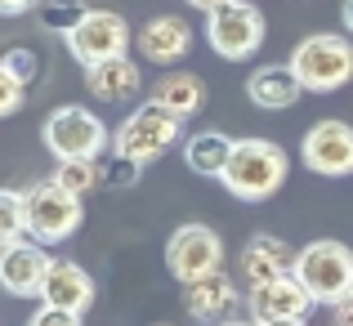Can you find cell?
<instances>
[{
  "instance_id": "obj_1",
  "label": "cell",
  "mask_w": 353,
  "mask_h": 326,
  "mask_svg": "<svg viewBox=\"0 0 353 326\" xmlns=\"http://www.w3.org/2000/svg\"><path fill=\"white\" fill-rule=\"evenodd\" d=\"M286 174H291V165H286V152L273 139H237L219 183L237 201H268L286 183Z\"/></svg>"
},
{
  "instance_id": "obj_2",
  "label": "cell",
  "mask_w": 353,
  "mask_h": 326,
  "mask_svg": "<svg viewBox=\"0 0 353 326\" xmlns=\"http://www.w3.org/2000/svg\"><path fill=\"white\" fill-rule=\"evenodd\" d=\"M309 94H336L353 81V36L349 32H313L286 59Z\"/></svg>"
},
{
  "instance_id": "obj_3",
  "label": "cell",
  "mask_w": 353,
  "mask_h": 326,
  "mask_svg": "<svg viewBox=\"0 0 353 326\" xmlns=\"http://www.w3.org/2000/svg\"><path fill=\"white\" fill-rule=\"evenodd\" d=\"M183 121H188V116H179V112L161 108L157 99H148L143 108H134L112 130V152L130 156V161H139V165H152L161 152H170V147L179 143Z\"/></svg>"
},
{
  "instance_id": "obj_4",
  "label": "cell",
  "mask_w": 353,
  "mask_h": 326,
  "mask_svg": "<svg viewBox=\"0 0 353 326\" xmlns=\"http://www.w3.org/2000/svg\"><path fill=\"white\" fill-rule=\"evenodd\" d=\"M41 143L54 161H94V156L108 152V125L94 116L90 108H77V103H63L45 116L41 125Z\"/></svg>"
},
{
  "instance_id": "obj_5",
  "label": "cell",
  "mask_w": 353,
  "mask_h": 326,
  "mask_svg": "<svg viewBox=\"0 0 353 326\" xmlns=\"http://www.w3.org/2000/svg\"><path fill=\"white\" fill-rule=\"evenodd\" d=\"M23 210H27V237L41 241V246H54V241H68L72 232L85 219V206H81L77 192H68L63 183L41 179L32 188H23Z\"/></svg>"
},
{
  "instance_id": "obj_6",
  "label": "cell",
  "mask_w": 353,
  "mask_h": 326,
  "mask_svg": "<svg viewBox=\"0 0 353 326\" xmlns=\"http://www.w3.org/2000/svg\"><path fill=\"white\" fill-rule=\"evenodd\" d=\"M295 277L309 286L318 304H336L353 291V250L336 237H318L300 250L295 259Z\"/></svg>"
},
{
  "instance_id": "obj_7",
  "label": "cell",
  "mask_w": 353,
  "mask_h": 326,
  "mask_svg": "<svg viewBox=\"0 0 353 326\" xmlns=\"http://www.w3.org/2000/svg\"><path fill=\"white\" fill-rule=\"evenodd\" d=\"M264 14L255 9V0H224L215 14H206V41L219 59L241 63L264 45Z\"/></svg>"
},
{
  "instance_id": "obj_8",
  "label": "cell",
  "mask_w": 353,
  "mask_h": 326,
  "mask_svg": "<svg viewBox=\"0 0 353 326\" xmlns=\"http://www.w3.org/2000/svg\"><path fill=\"white\" fill-rule=\"evenodd\" d=\"M165 268L174 282H201L224 268V237L210 223H179L165 241Z\"/></svg>"
},
{
  "instance_id": "obj_9",
  "label": "cell",
  "mask_w": 353,
  "mask_h": 326,
  "mask_svg": "<svg viewBox=\"0 0 353 326\" xmlns=\"http://www.w3.org/2000/svg\"><path fill=\"white\" fill-rule=\"evenodd\" d=\"M72 50V59L81 63V68H94V63H108L117 59V54L130 50V41H134V32H130L125 14H117V9H90L85 18H81V27L72 36H63Z\"/></svg>"
},
{
  "instance_id": "obj_10",
  "label": "cell",
  "mask_w": 353,
  "mask_h": 326,
  "mask_svg": "<svg viewBox=\"0 0 353 326\" xmlns=\"http://www.w3.org/2000/svg\"><path fill=\"white\" fill-rule=\"evenodd\" d=\"M300 156L322 179H345V174H353V125L349 121H318L304 134Z\"/></svg>"
},
{
  "instance_id": "obj_11",
  "label": "cell",
  "mask_w": 353,
  "mask_h": 326,
  "mask_svg": "<svg viewBox=\"0 0 353 326\" xmlns=\"http://www.w3.org/2000/svg\"><path fill=\"white\" fill-rule=\"evenodd\" d=\"M50 268H54V255L32 237L14 241V246H0V286H5L9 295H18V300L41 295Z\"/></svg>"
},
{
  "instance_id": "obj_12",
  "label": "cell",
  "mask_w": 353,
  "mask_h": 326,
  "mask_svg": "<svg viewBox=\"0 0 353 326\" xmlns=\"http://www.w3.org/2000/svg\"><path fill=\"white\" fill-rule=\"evenodd\" d=\"M246 304H250V318L255 322H273V318H309L318 300L309 295V286L295 273H286V277H277V282L250 286Z\"/></svg>"
},
{
  "instance_id": "obj_13",
  "label": "cell",
  "mask_w": 353,
  "mask_h": 326,
  "mask_svg": "<svg viewBox=\"0 0 353 326\" xmlns=\"http://www.w3.org/2000/svg\"><path fill=\"white\" fill-rule=\"evenodd\" d=\"M134 45H139V54H143L148 63L174 68V63L192 50V27H188L183 14H157V18H148V23L139 27Z\"/></svg>"
},
{
  "instance_id": "obj_14",
  "label": "cell",
  "mask_w": 353,
  "mask_h": 326,
  "mask_svg": "<svg viewBox=\"0 0 353 326\" xmlns=\"http://www.w3.org/2000/svg\"><path fill=\"white\" fill-rule=\"evenodd\" d=\"M237 304H241V291H237V282L224 273V268H219V273H210V277H201V282H188V286H183V309H188V318L201 322V326L228 322Z\"/></svg>"
},
{
  "instance_id": "obj_15",
  "label": "cell",
  "mask_w": 353,
  "mask_h": 326,
  "mask_svg": "<svg viewBox=\"0 0 353 326\" xmlns=\"http://www.w3.org/2000/svg\"><path fill=\"white\" fill-rule=\"evenodd\" d=\"M295 259H300V250H295L291 241L273 237V232H255V237L241 246V277H246L250 286L277 282V277L295 273Z\"/></svg>"
},
{
  "instance_id": "obj_16",
  "label": "cell",
  "mask_w": 353,
  "mask_h": 326,
  "mask_svg": "<svg viewBox=\"0 0 353 326\" xmlns=\"http://www.w3.org/2000/svg\"><path fill=\"white\" fill-rule=\"evenodd\" d=\"M300 94H309V90L300 85V77H295L291 63H264V68H255V72H250V81H246V99L255 108H264V112L295 108V103H300Z\"/></svg>"
},
{
  "instance_id": "obj_17",
  "label": "cell",
  "mask_w": 353,
  "mask_h": 326,
  "mask_svg": "<svg viewBox=\"0 0 353 326\" xmlns=\"http://www.w3.org/2000/svg\"><path fill=\"white\" fill-rule=\"evenodd\" d=\"M85 90L99 99V103H130V99H139V90H143V77H139V63L130 59V54H117V59L108 63H94V68H85Z\"/></svg>"
},
{
  "instance_id": "obj_18",
  "label": "cell",
  "mask_w": 353,
  "mask_h": 326,
  "mask_svg": "<svg viewBox=\"0 0 353 326\" xmlns=\"http://www.w3.org/2000/svg\"><path fill=\"white\" fill-rule=\"evenodd\" d=\"M41 304L85 313L90 304H94V277H90L81 264H72V259H54L50 277H45V291H41Z\"/></svg>"
},
{
  "instance_id": "obj_19",
  "label": "cell",
  "mask_w": 353,
  "mask_h": 326,
  "mask_svg": "<svg viewBox=\"0 0 353 326\" xmlns=\"http://www.w3.org/2000/svg\"><path fill=\"white\" fill-rule=\"evenodd\" d=\"M233 147H237V139L224 134V130H197V134L183 139V161H188V170L201 174V179H224Z\"/></svg>"
},
{
  "instance_id": "obj_20",
  "label": "cell",
  "mask_w": 353,
  "mask_h": 326,
  "mask_svg": "<svg viewBox=\"0 0 353 326\" xmlns=\"http://www.w3.org/2000/svg\"><path fill=\"white\" fill-rule=\"evenodd\" d=\"M152 99L161 108L179 112V116H197V112L206 108V81H201L197 72H165L152 85Z\"/></svg>"
},
{
  "instance_id": "obj_21",
  "label": "cell",
  "mask_w": 353,
  "mask_h": 326,
  "mask_svg": "<svg viewBox=\"0 0 353 326\" xmlns=\"http://www.w3.org/2000/svg\"><path fill=\"white\" fill-rule=\"evenodd\" d=\"M90 9L94 5H85V0H41V23L59 36H72Z\"/></svg>"
},
{
  "instance_id": "obj_22",
  "label": "cell",
  "mask_w": 353,
  "mask_h": 326,
  "mask_svg": "<svg viewBox=\"0 0 353 326\" xmlns=\"http://www.w3.org/2000/svg\"><path fill=\"white\" fill-rule=\"evenodd\" d=\"M50 179L63 183L68 192H77V197H85V192H94L99 183H103V179H99V156H94V161H59Z\"/></svg>"
},
{
  "instance_id": "obj_23",
  "label": "cell",
  "mask_w": 353,
  "mask_h": 326,
  "mask_svg": "<svg viewBox=\"0 0 353 326\" xmlns=\"http://www.w3.org/2000/svg\"><path fill=\"white\" fill-rule=\"evenodd\" d=\"M27 237V210H23V192L9 188L0 192V246H14Z\"/></svg>"
},
{
  "instance_id": "obj_24",
  "label": "cell",
  "mask_w": 353,
  "mask_h": 326,
  "mask_svg": "<svg viewBox=\"0 0 353 326\" xmlns=\"http://www.w3.org/2000/svg\"><path fill=\"white\" fill-rule=\"evenodd\" d=\"M139 174H143V165H139V161H130V156H121V152L99 156V179H103L108 188H134V183H139Z\"/></svg>"
},
{
  "instance_id": "obj_25",
  "label": "cell",
  "mask_w": 353,
  "mask_h": 326,
  "mask_svg": "<svg viewBox=\"0 0 353 326\" xmlns=\"http://www.w3.org/2000/svg\"><path fill=\"white\" fill-rule=\"evenodd\" d=\"M0 68H9L14 77H23L27 85H32V81L41 77V54H36V50H27V45H14V50L5 54V63H0Z\"/></svg>"
},
{
  "instance_id": "obj_26",
  "label": "cell",
  "mask_w": 353,
  "mask_h": 326,
  "mask_svg": "<svg viewBox=\"0 0 353 326\" xmlns=\"http://www.w3.org/2000/svg\"><path fill=\"white\" fill-rule=\"evenodd\" d=\"M23 94H27V81L14 77L9 68H0V116H14L23 108Z\"/></svg>"
},
{
  "instance_id": "obj_27",
  "label": "cell",
  "mask_w": 353,
  "mask_h": 326,
  "mask_svg": "<svg viewBox=\"0 0 353 326\" xmlns=\"http://www.w3.org/2000/svg\"><path fill=\"white\" fill-rule=\"evenodd\" d=\"M85 313H72V309H54V304H41V309L27 318V326H81Z\"/></svg>"
},
{
  "instance_id": "obj_28",
  "label": "cell",
  "mask_w": 353,
  "mask_h": 326,
  "mask_svg": "<svg viewBox=\"0 0 353 326\" xmlns=\"http://www.w3.org/2000/svg\"><path fill=\"white\" fill-rule=\"evenodd\" d=\"M331 322H336V326H353V291L345 295V300L331 304Z\"/></svg>"
},
{
  "instance_id": "obj_29",
  "label": "cell",
  "mask_w": 353,
  "mask_h": 326,
  "mask_svg": "<svg viewBox=\"0 0 353 326\" xmlns=\"http://www.w3.org/2000/svg\"><path fill=\"white\" fill-rule=\"evenodd\" d=\"M41 0H0V14L5 18H18V14H27V9H36Z\"/></svg>"
},
{
  "instance_id": "obj_30",
  "label": "cell",
  "mask_w": 353,
  "mask_h": 326,
  "mask_svg": "<svg viewBox=\"0 0 353 326\" xmlns=\"http://www.w3.org/2000/svg\"><path fill=\"white\" fill-rule=\"evenodd\" d=\"M340 23H345V32L353 36V0H340Z\"/></svg>"
},
{
  "instance_id": "obj_31",
  "label": "cell",
  "mask_w": 353,
  "mask_h": 326,
  "mask_svg": "<svg viewBox=\"0 0 353 326\" xmlns=\"http://www.w3.org/2000/svg\"><path fill=\"white\" fill-rule=\"evenodd\" d=\"M259 326H309V318H273V322H259Z\"/></svg>"
},
{
  "instance_id": "obj_32",
  "label": "cell",
  "mask_w": 353,
  "mask_h": 326,
  "mask_svg": "<svg viewBox=\"0 0 353 326\" xmlns=\"http://www.w3.org/2000/svg\"><path fill=\"white\" fill-rule=\"evenodd\" d=\"M188 5H192V9H201V14H215L224 0H188Z\"/></svg>"
},
{
  "instance_id": "obj_33",
  "label": "cell",
  "mask_w": 353,
  "mask_h": 326,
  "mask_svg": "<svg viewBox=\"0 0 353 326\" xmlns=\"http://www.w3.org/2000/svg\"><path fill=\"white\" fill-rule=\"evenodd\" d=\"M219 326H259L255 318H246V322H241V318H228V322H219Z\"/></svg>"
},
{
  "instance_id": "obj_34",
  "label": "cell",
  "mask_w": 353,
  "mask_h": 326,
  "mask_svg": "<svg viewBox=\"0 0 353 326\" xmlns=\"http://www.w3.org/2000/svg\"><path fill=\"white\" fill-rule=\"evenodd\" d=\"M157 326H170V322H157Z\"/></svg>"
}]
</instances>
